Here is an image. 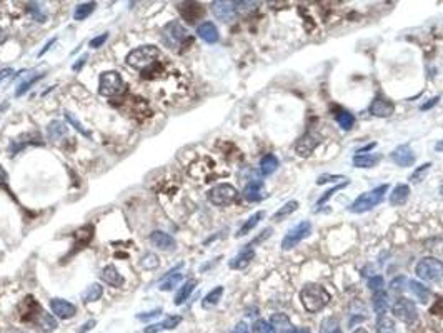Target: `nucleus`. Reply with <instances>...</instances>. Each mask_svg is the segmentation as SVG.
<instances>
[{
  "label": "nucleus",
  "instance_id": "obj_1",
  "mask_svg": "<svg viewBox=\"0 0 443 333\" xmlns=\"http://www.w3.org/2000/svg\"><path fill=\"white\" fill-rule=\"evenodd\" d=\"M24 305H25V311L22 315L24 322L33 323V325L37 328H40L42 332H54L55 328L59 327L57 320H55L50 313H47V311L42 308L32 297L25 298Z\"/></svg>",
  "mask_w": 443,
  "mask_h": 333
},
{
  "label": "nucleus",
  "instance_id": "obj_2",
  "mask_svg": "<svg viewBox=\"0 0 443 333\" xmlns=\"http://www.w3.org/2000/svg\"><path fill=\"white\" fill-rule=\"evenodd\" d=\"M300 300H302V305L305 306L307 311L318 313V311H322L326 306V303L330 300V295L322 285L308 283L300 292Z\"/></svg>",
  "mask_w": 443,
  "mask_h": 333
},
{
  "label": "nucleus",
  "instance_id": "obj_3",
  "mask_svg": "<svg viewBox=\"0 0 443 333\" xmlns=\"http://www.w3.org/2000/svg\"><path fill=\"white\" fill-rule=\"evenodd\" d=\"M388 192V185L384 183V185L377 187V189L365 192V194L358 195L354 203L348 207V210L354 212V213H363V212H370L372 208H375L377 205L382 203V200L385 198V194Z\"/></svg>",
  "mask_w": 443,
  "mask_h": 333
},
{
  "label": "nucleus",
  "instance_id": "obj_4",
  "mask_svg": "<svg viewBox=\"0 0 443 333\" xmlns=\"http://www.w3.org/2000/svg\"><path fill=\"white\" fill-rule=\"evenodd\" d=\"M125 90H127V85L118 72L109 70L100 75V80H98V92H100V95L118 97Z\"/></svg>",
  "mask_w": 443,
  "mask_h": 333
},
{
  "label": "nucleus",
  "instance_id": "obj_5",
  "mask_svg": "<svg viewBox=\"0 0 443 333\" xmlns=\"http://www.w3.org/2000/svg\"><path fill=\"white\" fill-rule=\"evenodd\" d=\"M158 55H160V52H158L157 47L144 45V47H139V49L132 50V52L127 55L125 60H127V65L142 70V68L152 67L158 58Z\"/></svg>",
  "mask_w": 443,
  "mask_h": 333
},
{
  "label": "nucleus",
  "instance_id": "obj_6",
  "mask_svg": "<svg viewBox=\"0 0 443 333\" xmlns=\"http://www.w3.org/2000/svg\"><path fill=\"white\" fill-rule=\"evenodd\" d=\"M415 273L425 281H438L443 278V262L435 257H425L416 263Z\"/></svg>",
  "mask_w": 443,
  "mask_h": 333
},
{
  "label": "nucleus",
  "instance_id": "obj_7",
  "mask_svg": "<svg viewBox=\"0 0 443 333\" xmlns=\"http://www.w3.org/2000/svg\"><path fill=\"white\" fill-rule=\"evenodd\" d=\"M236 197H238V192L230 183H218L207 192L208 202L217 207H227V205L234 203Z\"/></svg>",
  "mask_w": 443,
  "mask_h": 333
},
{
  "label": "nucleus",
  "instance_id": "obj_8",
  "mask_svg": "<svg viewBox=\"0 0 443 333\" xmlns=\"http://www.w3.org/2000/svg\"><path fill=\"white\" fill-rule=\"evenodd\" d=\"M310 233H312V223L310 222L308 220L300 222L298 225L292 227L285 233V237H283V240H282V249L283 250H292L302 240H305L307 237H310Z\"/></svg>",
  "mask_w": 443,
  "mask_h": 333
},
{
  "label": "nucleus",
  "instance_id": "obj_9",
  "mask_svg": "<svg viewBox=\"0 0 443 333\" xmlns=\"http://www.w3.org/2000/svg\"><path fill=\"white\" fill-rule=\"evenodd\" d=\"M391 311H393V315L397 317L398 320H402L403 323H408V325H412V323L416 322V318H418V311H416V305L412 300H408V298H398L397 302L391 305Z\"/></svg>",
  "mask_w": 443,
  "mask_h": 333
},
{
  "label": "nucleus",
  "instance_id": "obj_10",
  "mask_svg": "<svg viewBox=\"0 0 443 333\" xmlns=\"http://www.w3.org/2000/svg\"><path fill=\"white\" fill-rule=\"evenodd\" d=\"M188 37L187 28L183 27L180 22H169L165 27L162 28V38L165 42L167 47H178L180 44H183V40Z\"/></svg>",
  "mask_w": 443,
  "mask_h": 333
},
{
  "label": "nucleus",
  "instance_id": "obj_11",
  "mask_svg": "<svg viewBox=\"0 0 443 333\" xmlns=\"http://www.w3.org/2000/svg\"><path fill=\"white\" fill-rule=\"evenodd\" d=\"M318 143H320V137H318L317 134H313V132H307L305 135L300 137L298 140H296L295 143V152L298 157H310L313 152H315V148L318 147Z\"/></svg>",
  "mask_w": 443,
  "mask_h": 333
},
{
  "label": "nucleus",
  "instance_id": "obj_12",
  "mask_svg": "<svg viewBox=\"0 0 443 333\" xmlns=\"http://www.w3.org/2000/svg\"><path fill=\"white\" fill-rule=\"evenodd\" d=\"M390 159L393 164H397L398 166H412L415 164V152L412 150V147L408 143L405 145H398L393 152L390 153Z\"/></svg>",
  "mask_w": 443,
  "mask_h": 333
},
{
  "label": "nucleus",
  "instance_id": "obj_13",
  "mask_svg": "<svg viewBox=\"0 0 443 333\" xmlns=\"http://www.w3.org/2000/svg\"><path fill=\"white\" fill-rule=\"evenodd\" d=\"M50 308H52V313L55 317H59L62 320L74 318L77 313V308L74 303L63 300V298H52V300H50Z\"/></svg>",
  "mask_w": 443,
  "mask_h": 333
},
{
  "label": "nucleus",
  "instance_id": "obj_14",
  "mask_svg": "<svg viewBox=\"0 0 443 333\" xmlns=\"http://www.w3.org/2000/svg\"><path fill=\"white\" fill-rule=\"evenodd\" d=\"M212 12L218 20L223 22H230L235 19L236 12V3L235 2H213L212 3Z\"/></svg>",
  "mask_w": 443,
  "mask_h": 333
},
{
  "label": "nucleus",
  "instance_id": "obj_15",
  "mask_svg": "<svg viewBox=\"0 0 443 333\" xmlns=\"http://www.w3.org/2000/svg\"><path fill=\"white\" fill-rule=\"evenodd\" d=\"M368 112L372 113L373 117H380V118L391 117L395 112V104L386 99H375L372 104H370Z\"/></svg>",
  "mask_w": 443,
  "mask_h": 333
},
{
  "label": "nucleus",
  "instance_id": "obj_16",
  "mask_svg": "<svg viewBox=\"0 0 443 333\" xmlns=\"http://www.w3.org/2000/svg\"><path fill=\"white\" fill-rule=\"evenodd\" d=\"M150 242H152V245L157 247L158 250H165V251L174 250L175 245H177L169 233L160 232V230H155V232L150 233Z\"/></svg>",
  "mask_w": 443,
  "mask_h": 333
},
{
  "label": "nucleus",
  "instance_id": "obj_17",
  "mask_svg": "<svg viewBox=\"0 0 443 333\" xmlns=\"http://www.w3.org/2000/svg\"><path fill=\"white\" fill-rule=\"evenodd\" d=\"M253 258H255V250H253L250 245H247V249H243L235 258L230 260L229 267L234 268V270H243V268H247L250 265V262Z\"/></svg>",
  "mask_w": 443,
  "mask_h": 333
},
{
  "label": "nucleus",
  "instance_id": "obj_18",
  "mask_svg": "<svg viewBox=\"0 0 443 333\" xmlns=\"http://www.w3.org/2000/svg\"><path fill=\"white\" fill-rule=\"evenodd\" d=\"M197 33H199V37L204 42H207V44H217L218 38H220V35H218V28L215 27V24H212V22L200 24L199 27H197Z\"/></svg>",
  "mask_w": 443,
  "mask_h": 333
},
{
  "label": "nucleus",
  "instance_id": "obj_19",
  "mask_svg": "<svg viewBox=\"0 0 443 333\" xmlns=\"http://www.w3.org/2000/svg\"><path fill=\"white\" fill-rule=\"evenodd\" d=\"M178 8H180V14L183 15V19L190 24H193L195 20H199V17L204 15V8H202L200 3H195V2L182 3Z\"/></svg>",
  "mask_w": 443,
  "mask_h": 333
},
{
  "label": "nucleus",
  "instance_id": "obj_20",
  "mask_svg": "<svg viewBox=\"0 0 443 333\" xmlns=\"http://www.w3.org/2000/svg\"><path fill=\"white\" fill-rule=\"evenodd\" d=\"M408 197H410V187H408L407 183H400V185H397L393 190H391L388 202L391 207H400V205H403L407 202Z\"/></svg>",
  "mask_w": 443,
  "mask_h": 333
},
{
  "label": "nucleus",
  "instance_id": "obj_21",
  "mask_svg": "<svg viewBox=\"0 0 443 333\" xmlns=\"http://www.w3.org/2000/svg\"><path fill=\"white\" fill-rule=\"evenodd\" d=\"M100 278L104 280L107 285H110V287H114V288H118L123 285V277L120 275V272L114 265L105 267L100 273Z\"/></svg>",
  "mask_w": 443,
  "mask_h": 333
},
{
  "label": "nucleus",
  "instance_id": "obj_22",
  "mask_svg": "<svg viewBox=\"0 0 443 333\" xmlns=\"http://www.w3.org/2000/svg\"><path fill=\"white\" fill-rule=\"evenodd\" d=\"M380 160L382 157L377 153H356L354 157V166H356V168H373Z\"/></svg>",
  "mask_w": 443,
  "mask_h": 333
},
{
  "label": "nucleus",
  "instance_id": "obj_23",
  "mask_svg": "<svg viewBox=\"0 0 443 333\" xmlns=\"http://www.w3.org/2000/svg\"><path fill=\"white\" fill-rule=\"evenodd\" d=\"M178 268H182V263H180V265H177L175 268H172V270L167 272V275L163 277L162 285H160V287H158V288L162 290V292H169V290H172L174 287H177V283H180V281H182L183 275H182V273H177Z\"/></svg>",
  "mask_w": 443,
  "mask_h": 333
},
{
  "label": "nucleus",
  "instance_id": "obj_24",
  "mask_svg": "<svg viewBox=\"0 0 443 333\" xmlns=\"http://www.w3.org/2000/svg\"><path fill=\"white\" fill-rule=\"evenodd\" d=\"M264 183L260 180H252L247 183L243 190V197L248 200V202H259V200L264 197Z\"/></svg>",
  "mask_w": 443,
  "mask_h": 333
},
{
  "label": "nucleus",
  "instance_id": "obj_25",
  "mask_svg": "<svg viewBox=\"0 0 443 333\" xmlns=\"http://www.w3.org/2000/svg\"><path fill=\"white\" fill-rule=\"evenodd\" d=\"M278 168V159L273 155V153H266L265 157H262L260 160V172L264 177H268L272 175L275 170Z\"/></svg>",
  "mask_w": 443,
  "mask_h": 333
},
{
  "label": "nucleus",
  "instance_id": "obj_26",
  "mask_svg": "<svg viewBox=\"0 0 443 333\" xmlns=\"http://www.w3.org/2000/svg\"><path fill=\"white\" fill-rule=\"evenodd\" d=\"M408 287H410L412 293H413L421 303H427L430 300V295H432V293H430L428 287H425L423 283H420V281H416V280H410L408 281Z\"/></svg>",
  "mask_w": 443,
  "mask_h": 333
},
{
  "label": "nucleus",
  "instance_id": "obj_27",
  "mask_svg": "<svg viewBox=\"0 0 443 333\" xmlns=\"http://www.w3.org/2000/svg\"><path fill=\"white\" fill-rule=\"evenodd\" d=\"M47 134H49L50 140H60L62 137L67 135V125L60 120H54L47 127Z\"/></svg>",
  "mask_w": 443,
  "mask_h": 333
},
{
  "label": "nucleus",
  "instance_id": "obj_28",
  "mask_svg": "<svg viewBox=\"0 0 443 333\" xmlns=\"http://www.w3.org/2000/svg\"><path fill=\"white\" fill-rule=\"evenodd\" d=\"M270 325H272L273 330H278V332H288L292 327V322L290 318L287 317L285 313H273L272 317H270Z\"/></svg>",
  "mask_w": 443,
  "mask_h": 333
},
{
  "label": "nucleus",
  "instance_id": "obj_29",
  "mask_svg": "<svg viewBox=\"0 0 443 333\" xmlns=\"http://www.w3.org/2000/svg\"><path fill=\"white\" fill-rule=\"evenodd\" d=\"M373 310L378 317H385L386 310H388V297L384 292H378L373 295Z\"/></svg>",
  "mask_w": 443,
  "mask_h": 333
},
{
  "label": "nucleus",
  "instance_id": "obj_30",
  "mask_svg": "<svg viewBox=\"0 0 443 333\" xmlns=\"http://www.w3.org/2000/svg\"><path fill=\"white\" fill-rule=\"evenodd\" d=\"M102 295H104V287H102L100 283H92L84 292V295H82V300H84L85 303L97 302V300H100Z\"/></svg>",
  "mask_w": 443,
  "mask_h": 333
},
{
  "label": "nucleus",
  "instance_id": "obj_31",
  "mask_svg": "<svg viewBox=\"0 0 443 333\" xmlns=\"http://www.w3.org/2000/svg\"><path fill=\"white\" fill-rule=\"evenodd\" d=\"M264 215H265L264 212H257V213H253L250 219H248V220L242 225V227H240V230H238V232H236V237H243V235L250 233L252 230L255 228L257 225H259V222H260L262 219H264Z\"/></svg>",
  "mask_w": 443,
  "mask_h": 333
},
{
  "label": "nucleus",
  "instance_id": "obj_32",
  "mask_svg": "<svg viewBox=\"0 0 443 333\" xmlns=\"http://www.w3.org/2000/svg\"><path fill=\"white\" fill-rule=\"evenodd\" d=\"M95 7H97L95 2H85V3H80V5H77L75 10H74V20H77V22H80V20H85L90 14H92L93 10H95Z\"/></svg>",
  "mask_w": 443,
  "mask_h": 333
},
{
  "label": "nucleus",
  "instance_id": "obj_33",
  "mask_svg": "<svg viewBox=\"0 0 443 333\" xmlns=\"http://www.w3.org/2000/svg\"><path fill=\"white\" fill-rule=\"evenodd\" d=\"M195 285H197L195 280L185 281V285H182V288H180L177 292V295H175V305H182V303H185V300H188V297H190V293L193 292Z\"/></svg>",
  "mask_w": 443,
  "mask_h": 333
},
{
  "label": "nucleus",
  "instance_id": "obj_34",
  "mask_svg": "<svg viewBox=\"0 0 443 333\" xmlns=\"http://www.w3.org/2000/svg\"><path fill=\"white\" fill-rule=\"evenodd\" d=\"M298 207H300V203L296 202V200H290V202H287L285 205H283V207H280L277 212H275L273 220H275V222H280V220H283V219H287V217H288V215H292V213H294Z\"/></svg>",
  "mask_w": 443,
  "mask_h": 333
},
{
  "label": "nucleus",
  "instance_id": "obj_35",
  "mask_svg": "<svg viewBox=\"0 0 443 333\" xmlns=\"http://www.w3.org/2000/svg\"><path fill=\"white\" fill-rule=\"evenodd\" d=\"M222 295H223V287H215L212 292H208L207 295H205L204 300H202V305H204V308H210V306H215L218 302L222 300Z\"/></svg>",
  "mask_w": 443,
  "mask_h": 333
},
{
  "label": "nucleus",
  "instance_id": "obj_36",
  "mask_svg": "<svg viewBox=\"0 0 443 333\" xmlns=\"http://www.w3.org/2000/svg\"><path fill=\"white\" fill-rule=\"evenodd\" d=\"M375 328H377L378 333H397V328H395L393 320H390L386 317H378Z\"/></svg>",
  "mask_w": 443,
  "mask_h": 333
},
{
  "label": "nucleus",
  "instance_id": "obj_37",
  "mask_svg": "<svg viewBox=\"0 0 443 333\" xmlns=\"http://www.w3.org/2000/svg\"><path fill=\"white\" fill-rule=\"evenodd\" d=\"M337 122L343 130H350L355 123V117H354V113H350V112H340L337 115Z\"/></svg>",
  "mask_w": 443,
  "mask_h": 333
},
{
  "label": "nucleus",
  "instance_id": "obj_38",
  "mask_svg": "<svg viewBox=\"0 0 443 333\" xmlns=\"http://www.w3.org/2000/svg\"><path fill=\"white\" fill-rule=\"evenodd\" d=\"M63 115H65L67 122L70 123V125L74 127V129H75L77 132H80L82 135H84V137H89V139H90V137H92V134H90V132H89L87 129H85V127L82 125V123H80L79 120H77V118H75L70 112H68V110H65V112H63Z\"/></svg>",
  "mask_w": 443,
  "mask_h": 333
},
{
  "label": "nucleus",
  "instance_id": "obj_39",
  "mask_svg": "<svg viewBox=\"0 0 443 333\" xmlns=\"http://www.w3.org/2000/svg\"><path fill=\"white\" fill-rule=\"evenodd\" d=\"M348 183H350V182H348V180H345V182L338 183V185H335V187H333V189H330V190H328V192H326V194L324 195V197H322V198H320V200H318V202H317V207H322V205H324V203H326V202H328V200H330V198H332V197H333V195H335V194H337V192H340V190H343V189H345V187H348Z\"/></svg>",
  "mask_w": 443,
  "mask_h": 333
},
{
  "label": "nucleus",
  "instance_id": "obj_40",
  "mask_svg": "<svg viewBox=\"0 0 443 333\" xmlns=\"http://www.w3.org/2000/svg\"><path fill=\"white\" fill-rule=\"evenodd\" d=\"M430 168H432V164H430V162H427V164H423V165L418 166V168H416L415 172L410 175V180L413 182V183H420V182L425 178V173H427Z\"/></svg>",
  "mask_w": 443,
  "mask_h": 333
},
{
  "label": "nucleus",
  "instance_id": "obj_41",
  "mask_svg": "<svg viewBox=\"0 0 443 333\" xmlns=\"http://www.w3.org/2000/svg\"><path fill=\"white\" fill-rule=\"evenodd\" d=\"M368 288L372 290L373 293H378V292H384V287H385V281H384V277L382 275H375L372 277V278L368 280Z\"/></svg>",
  "mask_w": 443,
  "mask_h": 333
},
{
  "label": "nucleus",
  "instance_id": "obj_42",
  "mask_svg": "<svg viewBox=\"0 0 443 333\" xmlns=\"http://www.w3.org/2000/svg\"><path fill=\"white\" fill-rule=\"evenodd\" d=\"M158 265H160V262H158V257L155 253H147L144 258H142V267L147 268V270H153V268H157Z\"/></svg>",
  "mask_w": 443,
  "mask_h": 333
},
{
  "label": "nucleus",
  "instance_id": "obj_43",
  "mask_svg": "<svg viewBox=\"0 0 443 333\" xmlns=\"http://www.w3.org/2000/svg\"><path fill=\"white\" fill-rule=\"evenodd\" d=\"M252 330H253V333H272L273 328L268 322H265V320H257V322L253 323Z\"/></svg>",
  "mask_w": 443,
  "mask_h": 333
},
{
  "label": "nucleus",
  "instance_id": "obj_44",
  "mask_svg": "<svg viewBox=\"0 0 443 333\" xmlns=\"http://www.w3.org/2000/svg\"><path fill=\"white\" fill-rule=\"evenodd\" d=\"M38 79H42V75H35V77H32V79H29V80H27V82H24L22 85H20V87H19V88H17L15 95H17V97L24 95V93H25V92H27V90H29V88H30V87H32V85H33V83H35V82H37V80H38Z\"/></svg>",
  "mask_w": 443,
  "mask_h": 333
},
{
  "label": "nucleus",
  "instance_id": "obj_45",
  "mask_svg": "<svg viewBox=\"0 0 443 333\" xmlns=\"http://www.w3.org/2000/svg\"><path fill=\"white\" fill-rule=\"evenodd\" d=\"M180 322H182V317H169L162 322V327L163 330H174L180 325Z\"/></svg>",
  "mask_w": 443,
  "mask_h": 333
},
{
  "label": "nucleus",
  "instance_id": "obj_46",
  "mask_svg": "<svg viewBox=\"0 0 443 333\" xmlns=\"http://www.w3.org/2000/svg\"><path fill=\"white\" fill-rule=\"evenodd\" d=\"M107 38H109V33H102V35L92 38V40H90V44H89L90 49H100V47L107 42Z\"/></svg>",
  "mask_w": 443,
  "mask_h": 333
},
{
  "label": "nucleus",
  "instance_id": "obj_47",
  "mask_svg": "<svg viewBox=\"0 0 443 333\" xmlns=\"http://www.w3.org/2000/svg\"><path fill=\"white\" fill-rule=\"evenodd\" d=\"M403 283H405V277H397L395 280H391L390 283V290L391 292H400L403 287Z\"/></svg>",
  "mask_w": 443,
  "mask_h": 333
},
{
  "label": "nucleus",
  "instance_id": "obj_48",
  "mask_svg": "<svg viewBox=\"0 0 443 333\" xmlns=\"http://www.w3.org/2000/svg\"><path fill=\"white\" fill-rule=\"evenodd\" d=\"M340 178H343L342 175H322V177H318L317 183L318 185H322V183H325V182H337V180H340Z\"/></svg>",
  "mask_w": 443,
  "mask_h": 333
},
{
  "label": "nucleus",
  "instance_id": "obj_49",
  "mask_svg": "<svg viewBox=\"0 0 443 333\" xmlns=\"http://www.w3.org/2000/svg\"><path fill=\"white\" fill-rule=\"evenodd\" d=\"M160 313H162V310H160V308H157V310L148 311V313H140V315H137V318H139V320H148V318L158 317V315H160Z\"/></svg>",
  "mask_w": 443,
  "mask_h": 333
},
{
  "label": "nucleus",
  "instance_id": "obj_50",
  "mask_svg": "<svg viewBox=\"0 0 443 333\" xmlns=\"http://www.w3.org/2000/svg\"><path fill=\"white\" fill-rule=\"evenodd\" d=\"M162 330H163L162 323H153V325H148V327H145V330H144V333H158V332H162Z\"/></svg>",
  "mask_w": 443,
  "mask_h": 333
},
{
  "label": "nucleus",
  "instance_id": "obj_51",
  "mask_svg": "<svg viewBox=\"0 0 443 333\" xmlns=\"http://www.w3.org/2000/svg\"><path fill=\"white\" fill-rule=\"evenodd\" d=\"M438 100H440V95L433 97V99H432V100H430V102H427V104H423V105H421V107H420V109H421V110H428V109H432V107H435V105L438 104Z\"/></svg>",
  "mask_w": 443,
  "mask_h": 333
},
{
  "label": "nucleus",
  "instance_id": "obj_52",
  "mask_svg": "<svg viewBox=\"0 0 443 333\" xmlns=\"http://www.w3.org/2000/svg\"><path fill=\"white\" fill-rule=\"evenodd\" d=\"M12 74H14V70H12V68H2V70H0V83L3 82V80L5 79H8V77H10Z\"/></svg>",
  "mask_w": 443,
  "mask_h": 333
},
{
  "label": "nucleus",
  "instance_id": "obj_53",
  "mask_svg": "<svg viewBox=\"0 0 443 333\" xmlns=\"http://www.w3.org/2000/svg\"><path fill=\"white\" fill-rule=\"evenodd\" d=\"M322 327H324V325H322ZM322 333H342V332H340V328H338V323H335V325L330 328V330L326 327H324V328H322Z\"/></svg>",
  "mask_w": 443,
  "mask_h": 333
},
{
  "label": "nucleus",
  "instance_id": "obj_54",
  "mask_svg": "<svg viewBox=\"0 0 443 333\" xmlns=\"http://www.w3.org/2000/svg\"><path fill=\"white\" fill-rule=\"evenodd\" d=\"M7 180H8V175L5 170H3V166H0V185H5Z\"/></svg>",
  "mask_w": 443,
  "mask_h": 333
},
{
  "label": "nucleus",
  "instance_id": "obj_55",
  "mask_svg": "<svg viewBox=\"0 0 443 333\" xmlns=\"http://www.w3.org/2000/svg\"><path fill=\"white\" fill-rule=\"evenodd\" d=\"M95 323H97V322H95V320H90V322H87V323H85V325H84V327H82V328H80V333H84V332H89V330H90V328H93V327H95Z\"/></svg>",
  "mask_w": 443,
  "mask_h": 333
},
{
  "label": "nucleus",
  "instance_id": "obj_56",
  "mask_svg": "<svg viewBox=\"0 0 443 333\" xmlns=\"http://www.w3.org/2000/svg\"><path fill=\"white\" fill-rule=\"evenodd\" d=\"M287 333H312V332L305 327H300V328H292V330H288Z\"/></svg>",
  "mask_w": 443,
  "mask_h": 333
},
{
  "label": "nucleus",
  "instance_id": "obj_57",
  "mask_svg": "<svg viewBox=\"0 0 443 333\" xmlns=\"http://www.w3.org/2000/svg\"><path fill=\"white\" fill-rule=\"evenodd\" d=\"M54 44H55V38H52V40H49V42H47V45L44 47V50H40V52H38V55H40V57H42V55H44V54L47 52V50H49Z\"/></svg>",
  "mask_w": 443,
  "mask_h": 333
},
{
  "label": "nucleus",
  "instance_id": "obj_58",
  "mask_svg": "<svg viewBox=\"0 0 443 333\" xmlns=\"http://www.w3.org/2000/svg\"><path fill=\"white\" fill-rule=\"evenodd\" d=\"M435 150L437 152H443V140H440V142L435 145Z\"/></svg>",
  "mask_w": 443,
  "mask_h": 333
},
{
  "label": "nucleus",
  "instance_id": "obj_59",
  "mask_svg": "<svg viewBox=\"0 0 443 333\" xmlns=\"http://www.w3.org/2000/svg\"><path fill=\"white\" fill-rule=\"evenodd\" d=\"M354 333H368V332L365 330V328H356V330H355Z\"/></svg>",
  "mask_w": 443,
  "mask_h": 333
},
{
  "label": "nucleus",
  "instance_id": "obj_60",
  "mask_svg": "<svg viewBox=\"0 0 443 333\" xmlns=\"http://www.w3.org/2000/svg\"><path fill=\"white\" fill-rule=\"evenodd\" d=\"M3 38H5V33H3L2 28H0V42H3Z\"/></svg>",
  "mask_w": 443,
  "mask_h": 333
},
{
  "label": "nucleus",
  "instance_id": "obj_61",
  "mask_svg": "<svg viewBox=\"0 0 443 333\" xmlns=\"http://www.w3.org/2000/svg\"><path fill=\"white\" fill-rule=\"evenodd\" d=\"M236 333H245V328H243V330H242V328H240V332H236Z\"/></svg>",
  "mask_w": 443,
  "mask_h": 333
},
{
  "label": "nucleus",
  "instance_id": "obj_62",
  "mask_svg": "<svg viewBox=\"0 0 443 333\" xmlns=\"http://www.w3.org/2000/svg\"><path fill=\"white\" fill-rule=\"evenodd\" d=\"M440 194H442V195H443V185H442V187H440Z\"/></svg>",
  "mask_w": 443,
  "mask_h": 333
}]
</instances>
